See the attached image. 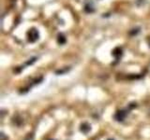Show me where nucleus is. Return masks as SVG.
Returning a JSON list of instances; mask_svg holds the SVG:
<instances>
[{"label": "nucleus", "instance_id": "3", "mask_svg": "<svg viewBox=\"0 0 150 140\" xmlns=\"http://www.w3.org/2000/svg\"><path fill=\"white\" fill-rule=\"evenodd\" d=\"M126 116H127V113L125 111H123V110H121V111H118L116 113L115 119H116L117 121H123L126 118Z\"/></svg>", "mask_w": 150, "mask_h": 140}, {"label": "nucleus", "instance_id": "2", "mask_svg": "<svg viewBox=\"0 0 150 140\" xmlns=\"http://www.w3.org/2000/svg\"><path fill=\"white\" fill-rule=\"evenodd\" d=\"M83 9H84L85 12H87V13H92V12H94L95 11L94 3H93L92 1H90V0H86V1L84 2V5H83Z\"/></svg>", "mask_w": 150, "mask_h": 140}, {"label": "nucleus", "instance_id": "4", "mask_svg": "<svg viewBox=\"0 0 150 140\" xmlns=\"http://www.w3.org/2000/svg\"><path fill=\"white\" fill-rule=\"evenodd\" d=\"M90 129H91V127L89 126L87 123H84V124H83L82 125V128H81V130H82V132H83L84 134H87L89 131H90Z\"/></svg>", "mask_w": 150, "mask_h": 140}, {"label": "nucleus", "instance_id": "1", "mask_svg": "<svg viewBox=\"0 0 150 140\" xmlns=\"http://www.w3.org/2000/svg\"><path fill=\"white\" fill-rule=\"evenodd\" d=\"M39 37V31L36 29V28H31L29 29V31L27 32V38L28 41L30 42H35L37 41Z\"/></svg>", "mask_w": 150, "mask_h": 140}, {"label": "nucleus", "instance_id": "5", "mask_svg": "<svg viewBox=\"0 0 150 140\" xmlns=\"http://www.w3.org/2000/svg\"><path fill=\"white\" fill-rule=\"evenodd\" d=\"M57 42H58L60 45L64 44V43L66 42V37H64L62 34L58 35V37H57Z\"/></svg>", "mask_w": 150, "mask_h": 140}]
</instances>
